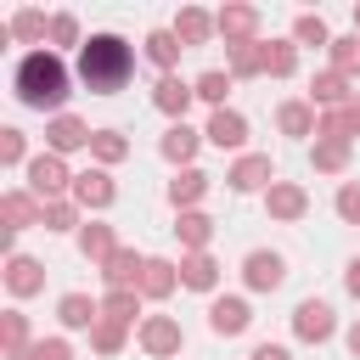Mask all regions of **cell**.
I'll use <instances>...</instances> for the list:
<instances>
[{
  "label": "cell",
  "instance_id": "6da1fadb",
  "mask_svg": "<svg viewBox=\"0 0 360 360\" xmlns=\"http://www.w3.org/2000/svg\"><path fill=\"white\" fill-rule=\"evenodd\" d=\"M11 96L34 112H68V96H73V73L62 62V51L39 45V51H22L17 68H11Z\"/></svg>",
  "mask_w": 360,
  "mask_h": 360
},
{
  "label": "cell",
  "instance_id": "7a4b0ae2",
  "mask_svg": "<svg viewBox=\"0 0 360 360\" xmlns=\"http://www.w3.org/2000/svg\"><path fill=\"white\" fill-rule=\"evenodd\" d=\"M135 73V45L124 34H90L79 45V84L90 96H118Z\"/></svg>",
  "mask_w": 360,
  "mask_h": 360
},
{
  "label": "cell",
  "instance_id": "3957f363",
  "mask_svg": "<svg viewBox=\"0 0 360 360\" xmlns=\"http://www.w3.org/2000/svg\"><path fill=\"white\" fill-rule=\"evenodd\" d=\"M22 174H28V191H34L39 202L73 197V169H68V158H56V152H34V163H28Z\"/></svg>",
  "mask_w": 360,
  "mask_h": 360
},
{
  "label": "cell",
  "instance_id": "277c9868",
  "mask_svg": "<svg viewBox=\"0 0 360 360\" xmlns=\"http://www.w3.org/2000/svg\"><path fill=\"white\" fill-rule=\"evenodd\" d=\"M292 338L298 343H332L338 338V309L326 298H298L292 309Z\"/></svg>",
  "mask_w": 360,
  "mask_h": 360
},
{
  "label": "cell",
  "instance_id": "5b68a950",
  "mask_svg": "<svg viewBox=\"0 0 360 360\" xmlns=\"http://www.w3.org/2000/svg\"><path fill=\"white\" fill-rule=\"evenodd\" d=\"M253 326V304L242 292H214L208 298V332L214 338H242Z\"/></svg>",
  "mask_w": 360,
  "mask_h": 360
},
{
  "label": "cell",
  "instance_id": "8992f818",
  "mask_svg": "<svg viewBox=\"0 0 360 360\" xmlns=\"http://www.w3.org/2000/svg\"><path fill=\"white\" fill-rule=\"evenodd\" d=\"M135 343H141L152 360H174V354L186 349V332H180L174 315H146V321L135 326Z\"/></svg>",
  "mask_w": 360,
  "mask_h": 360
},
{
  "label": "cell",
  "instance_id": "52a82bcc",
  "mask_svg": "<svg viewBox=\"0 0 360 360\" xmlns=\"http://www.w3.org/2000/svg\"><path fill=\"white\" fill-rule=\"evenodd\" d=\"M225 186H231L236 197H248V191H270V186H276V163H270V152H242V158L225 169Z\"/></svg>",
  "mask_w": 360,
  "mask_h": 360
},
{
  "label": "cell",
  "instance_id": "ba28073f",
  "mask_svg": "<svg viewBox=\"0 0 360 360\" xmlns=\"http://www.w3.org/2000/svg\"><path fill=\"white\" fill-rule=\"evenodd\" d=\"M90 141H96V129H90L84 118H73V112H56V118H45V152L68 158V152H90Z\"/></svg>",
  "mask_w": 360,
  "mask_h": 360
},
{
  "label": "cell",
  "instance_id": "9c48e42d",
  "mask_svg": "<svg viewBox=\"0 0 360 360\" xmlns=\"http://www.w3.org/2000/svg\"><path fill=\"white\" fill-rule=\"evenodd\" d=\"M73 202L79 208H112L118 202V180H112V169H101V163H90V169H79L73 174Z\"/></svg>",
  "mask_w": 360,
  "mask_h": 360
},
{
  "label": "cell",
  "instance_id": "30bf717a",
  "mask_svg": "<svg viewBox=\"0 0 360 360\" xmlns=\"http://www.w3.org/2000/svg\"><path fill=\"white\" fill-rule=\"evenodd\" d=\"M287 281V259L276 253V248H253L248 259H242V287L248 292H276Z\"/></svg>",
  "mask_w": 360,
  "mask_h": 360
},
{
  "label": "cell",
  "instance_id": "8fae6325",
  "mask_svg": "<svg viewBox=\"0 0 360 360\" xmlns=\"http://www.w3.org/2000/svg\"><path fill=\"white\" fill-rule=\"evenodd\" d=\"M259 22H264L259 6H219L214 11V28L225 45H259Z\"/></svg>",
  "mask_w": 360,
  "mask_h": 360
},
{
  "label": "cell",
  "instance_id": "7c38bea8",
  "mask_svg": "<svg viewBox=\"0 0 360 360\" xmlns=\"http://www.w3.org/2000/svg\"><path fill=\"white\" fill-rule=\"evenodd\" d=\"M191 101H197V84H191V79H180V73H163V79L152 84V107H158L169 124H186Z\"/></svg>",
  "mask_w": 360,
  "mask_h": 360
},
{
  "label": "cell",
  "instance_id": "4fadbf2b",
  "mask_svg": "<svg viewBox=\"0 0 360 360\" xmlns=\"http://www.w3.org/2000/svg\"><path fill=\"white\" fill-rule=\"evenodd\" d=\"M202 141H208V146H219V152H242V146H248V118H242L236 107H219V112H208Z\"/></svg>",
  "mask_w": 360,
  "mask_h": 360
},
{
  "label": "cell",
  "instance_id": "5bb4252c",
  "mask_svg": "<svg viewBox=\"0 0 360 360\" xmlns=\"http://www.w3.org/2000/svg\"><path fill=\"white\" fill-rule=\"evenodd\" d=\"M264 214L281 219V225H298V219L309 214V191H304L298 180H276V186L264 191Z\"/></svg>",
  "mask_w": 360,
  "mask_h": 360
},
{
  "label": "cell",
  "instance_id": "9a60e30c",
  "mask_svg": "<svg viewBox=\"0 0 360 360\" xmlns=\"http://www.w3.org/2000/svg\"><path fill=\"white\" fill-rule=\"evenodd\" d=\"M45 34H51V17L39 11V6H22V11H11L6 22H0V45H11V39H22V45H45Z\"/></svg>",
  "mask_w": 360,
  "mask_h": 360
},
{
  "label": "cell",
  "instance_id": "2e32d148",
  "mask_svg": "<svg viewBox=\"0 0 360 360\" xmlns=\"http://www.w3.org/2000/svg\"><path fill=\"white\" fill-rule=\"evenodd\" d=\"M0 219H6V231H28V225H45V202H39L28 186H11V191L0 197Z\"/></svg>",
  "mask_w": 360,
  "mask_h": 360
},
{
  "label": "cell",
  "instance_id": "e0dca14e",
  "mask_svg": "<svg viewBox=\"0 0 360 360\" xmlns=\"http://www.w3.org/2000/svg\"><path fill=\"white\" fill-rule=\"evenodd\" d=\"M197 146H202V129H191V124H169L163 141H158V152H163L174 169H197Z\"/></svg>",
  "mask_w": 360,
  "mask_h": 360
},
{
  "label": "cell",
  "instance_id": "ac0fdd59",
  "mask_svg": "<svg viewBox=\"0 0 360 360\" xmlns=\"http://www.w3.org/2000/svg\"><path fill=\"white\" fill-rule=\"evenodd\" d=\"M354 163V141H338V135H315L309 141V169L315 174H343Z\"/></svg>",
  "mask_w": 360,
  "mask_h": 360
},
{
  "label": "cell",
  "instance_id": "d6986e66",
  "mask_svg": "<svg viewBox=\"0 0 360 360\" xmlns=\"http://www.w3.org/2000/svg\"><path fill=\"white\" fill-rule=\"evenodd\" d=\"M141 270H146V253L118 248V253L101 264V281H107V292H124V287H135V292H141Z\"/></svg>",
  "mask_w": 360,
  "mask_h": 360
},
{
  "label": "cell",
  "instance_id": "ffe728a7",
  "mask_svg": "<svg viewBox=\"0 0 360 360\" xmlns=\"http://www.w3.org/2000/svg\"><path fill=\"white\" fill-rule=\"evenodd\" d=\"M56 321H62V332H90V326L101 321V298H90V292H62V298H56Z\"/></svg>",
  "mask_w": 360,
  "mask_h": 360
},
{
  "label": "cell",
  "instance_id": "44dd1931",
  "mask_svg": "<svg viewBox=\"0 0 360 360\" xmlns=\"http://www.w3.org/2000/svg\"><path fill=\"white\" fill-rule=\"evenodd\" d=\"M169 28H174V39H180L186 51H191V45H208V39L219 34V28H214V11H202V6H180Z\"/></svg>",
  "mask_w": 360,
  "mask_h": 360
},
{
  "label": "cell",
  "instance_id": "7402d4cb",
  "mask_svg": "<svg viewBox=\"0 0 360 360\" xmlns=\"http://www.w3.org/2000/svg\"><path fill=\"white\" fill-rule=\"evenodd\" d=\"M349 101H354V90H349L343 73L321 68V73L309 79V107H315V112H332V107H349Z\"/></svg>",
  "mask_w": 360,
  "mask_h": 360
},
{
  "label": "cell",
  "instance_id": "603a6c76",
  "mask_svg": "<svg viewBox=\"0 0 360 360\" xmlns=\"http://www.w3.org/2000/svg\"><path fill=\"white\" fill-rule=\"evenodd\" d=\"M315 124H321V112L309 107V96H292V101H281V107H276V129H281V135H292V141H309V135H315Z\"/></svg>",
  "mask_w": 360,
  "mask_h": 360
},
{
  "label": "cell",
  "instance_id": "cb8c5ba5",
  "mask_svg": "<svg viewBox=\"0 0 360 360\" xmlns=\"http://www.w3.org/2000/svg\"><path fill=\"white\" fill-rule=\"evenodd\" d=\"M6 287H11V298H34V292H45V264L28 259V253H11V259H6Z\"/></svg>",
  "mask_w": 360,
  "mask_h": 360
},
{
  "label": "cell",
  "instance_id": "d4e9b609",
  "mask_svg": "<svg viewBox=\"0 0 360 360\" xmlns=\"http://www.w3.org/2000/svg\"><path fill=\"white\" fill-rule=\"evenodd\" d=\"M180 287H191V292H219V259L214 253H180Z\"/></svg>",
  "mask_w": 360,
  "mask_h": 360
},
{
  "label": "cell",
  "instance_id": "484cf974",
  "mask_svg": "<svg viewBox=\"0 0 360 360\" xmlns=\"http://www.w3.org/2000/svg\"><path fill=\"white\" fill-rule=\"evenodd\" d=\"M208 174L202 169H174V180H169V202H174V214H186V208H197L202 197H208Z\"/></svg>",
  "mask_w": 360,
  "mask_h": 360
},
{
  "label": "cell",
  "instance_id": "4316f807",
  "mask_svg": "<svg viewBox=\"0 0 360 360\" xmlns=\"http://www.w3.org/2000/svg\"><path fill=\"white\" fill-rule=\"evenodd\" d=\"M174 236H180L186 253H208V242H214V219H208L202 208H186V214H174Z\"/></svg>",
  "mask_w": 360,
  "mask_h": 360
},
{
  "label": "cell",
  "instance_id": "83f0119b",
  "mask_svg": "<svg viewBox=\"0 0 360 360\" xmlns=\"http://www.w3.org/2000/svg\"><path fill=\"white\" fill-rule=\"evenodd\" d=\"M174 287H180V264H174V259L146 253V270H141V298H169Z\"/></svg>",
  "mask_w": 360,
  "mask_h": 360
},
{
  "label": "cell",
  "instance_id": "f1b7e54d",
  "mask_svg": "<svg viewBox=\"0 0 360 360\" xmlns=\"http://www.w3.org/2000/svg\"><path fill=\"white\" fill-rule=\"evenodd\" d=\"M79 253H84L90 264H107V259L118 253V236H112V225H101V219H84V225H79Z\"/></svg>",
  "mask_w": 360,
  "mask_h": 360
},
{
  "label": "cell",
  "instance_id": "f546056e",
  "mask_svg": "<svg viewBox=\"0 0 360 360\" xmlns=\"http://www.w3.org/2000/svg\"><path fill=\"white\" fill-rule=\"evenodd\" d=\"M141 45H146V62L158 68V79H163V73H174V62H180V51H186V45L174 39V28H152Z\"/></svg>",
  "mask_w": 360,
  "mask_h": 360
},
{
  "label": "cell",
  "instance_id": "4dcf8cb0",
  "mask_svg": "<svg viewBox=\"0 0 360 360\" xmlns=\"http://www.w3.org/2000/svg\"><path fill=\"white\" fill-rule=\"evenodd\" d=\"M264 51V79H292L298 73V45L292 39H259Z\"/></svg>",
  "mask_w": 360,
  "mask_h": 360
},
{
  "label": "cell",
  "instance_id": "1f68e13d",
  "mask_svg": "<svg viewBox=\"0 0 360 360\" xmlns=\"http://www.w3.org/2000/svg\"><path fill=\"white\" fill-rule=\"evenodd\" d=\"M292 45H315V51H332V28L321 11H298L292 17Z\"/></svg>",
  "mask_w": 360,
  "mask_h": 360
},
{
  "label": "cell",
  "instance_id": "d6a6232c",
  "mask_svg": "<svg viewBox=\"0 0 360 360\" xmlns=\"http://www.w3.org/2000/svg\"><path fill=\"white\" fill-rule=\"evenodd\" d=\"M225 73L231 79H259L264 73V51L259 45H225Z\"/></svg>",
  "mask_w": 360,
  "mask_h": 360
},
{
  "label": "cell",
  "instance_id": "836d02e7",
  "mask_svg": "<svg viewBox=\"0 0 360 360\" xmlns=\"http://www.w3.org/2000/svg\"><path fill=\"white\" fill-rule=\"evenodd\" d=\"M90 158H96L101 169L124 163V158H129V135H124V129H96V141H90Z\"/></svg>",
  "mask_w": 360,
  "mask_h": 360
},
{
  "label": "cell",
  "instance_id": "e575fe53",
  "mask_svg": "<svg viewBox=\"0 0 360 360\" xmlns=\"http://www.w3.org/2000/svg\"><path fill=\"white\" fill-rule=\"evenodd\" d=\"M28 343H34L28 315H22V309H6V315H0V349H6V360H11V354H22Z\"/></svg>",
  "mask_w": 360,
  "mask_h": 360
},
{
  "label": "cell",
  "instance_id": "d590c367",
  "mask_svg": "<svg viewBox=\"0 0 360 360\" xmlns=\"http://www.w3.org/2000/svg\"><path fill=\"white\" fill-rule=\"evenodd\" d=\"M191 84H197V101H208V107H214V112H219V107H225V96H231V84H236V79H231V73H225V68H208V73H197V79H191Z\"/></svg>",
  "mask_w": 360,
  "mask_h": 360
},
{
  "label": "cell",
  "instance_id": "8d00e7d4",
  "mask_svg": "<svg viewBox=\"0 0 360 360\" xmlns=\"http://www.w3.org/2000/svg\"><path fill=\"white\" fill-rule=\"evenodd\" d=\"M326 56H332V73H343L349 84L360 79V34H343V39H332V51H326Z\"/></svg>",
  "mask_w": 360,
  "mask_h": 360
},
{
  "label": "cell",
  "instance_id": "74e56055",
  "mask_svg": "<svg viewBox=\"0 0 360 360\" xmlns=\"http://www.w3.org/2000/svg\"><path fill=\"white\" fill-rule=\"evenodd\" d=\"M45 45H51V51H68V45L79 51V45H84L79 17H73V11H51V34H45Z\"/></svg>",
  "mask_w": 360,
  "mask_h": 360
},
{
  "label": "cell",
  "instance_id": "f35d334b",
  "mask_svg": "<svg viewBox=\"0 0 360 360\" xmlns=\"http://www.w3.org/2000/svg\"><path fill=\"white\" fill-rule=\"evenodd\" d=\"M101 315L135 326V315H141V292H135V287H124V292H101Z\"/></svg>",
  "mask_w": 360,
  "mask_h": 360
},
{
  "label": "cell",
  "instance_id": "ab89813d",
  "mask_svg": "<svg viewBox=\"0 0 360 360\" xmlns=\"http://www.w3.org/2000/svg\"><path fill=\"white\" fill-rule=\"evenodd\" d=\"M124 343H129V326H124V321H107V315H101V321L90 326V349H96V354H118Z\"/></svg>",
  "mask_w": 360,
  "mask_h": 360
},
{
  "label": "cell",
  "instance_id": "60d3db41",
  "mask_svg": "<svg viewBox=\"0 0 360 360\" xmlns=\"http://www.w3.org/2000/svg\"><path fill=\"white\" fill-rule=\"evenodd\" d=\"M0 163H6V169H28V163H34V158H28V135H22L17 124L0 129Z\"/></svg>",
  "mask_w": 360,
  "mask_h": 360
},
{
  "label": "cell",
  "instance_id": "b9f144b4",
  "mask_svg": "<svg viewBox=\"0 0 360 360\" xmlns=\"http://www.w3.org/2000/svg\"><path fill=\"white\" fill-rule=\"evenodd\" d=\"M11 360H73V343L68 338H34L22 354H11Z\"/></svg>",
  "mask_w": 360,
  "mask_h": 360
},
{
  "label": "cell",
  "instance_id": "7bdbcfd3",
  "mask_svg": "<svg viewBox=\"0 0 360 360\" xmlns=\"http://www.w3.org/2000/svg\"><path fill=\"white\" fill-rule=\"evenodd\" d=\"M45 231H79V202H73V197L45 202Z\"/></svg>",
  "mask_w": 360,
  "mask_h": 360
},
{
  "label": "cell",
  "instance_id": "ee69618b",
  "mask_svg": "<svg viewBox=\"0 0 360 360\" xmlns=\"http://www.w3.org/2000/svg\"><path fill=\"white\" fill-rule=\"evenodd\" d=\"M332 208H338V219H343V225H360V180H343V186H338V197H332Z\"/></svg>",
  "mask_w": 360,
  "mask_h": 360
},
{
  "label": "cell",
  "instance_id": "f6af8a7d",
  "mask_svg": "<svg viewBox=\"0 0 360 360\" xmlns=\"http://www.w3.org/2000/svg\"><path fill=\"white\" fill-rule=\"evenodd\" d=\"M248 360H292V349H287V343H253Z\"/></svg>",
  "mask_w": 360,
  "mask_h": 360
},
{
  "label": "cell",
  "instance_id": "bcb514c9",
  "mask_svg": "<svg viewBox=\"0 0 360 360\" xmlns=\"http://www.w3.org/2000/svg\"><path fill=\"white\" fill-rule=\"evenodd\" d=\"M343 292L360 304V259H349V264H343Z\"/></svg>",
  "mask_w": 360,
  "mask_h": 360
},
{
  "label": "cell",
  "instance_id": "7dc6e473",
  "mask_svg": "<svg viewBox=\"0 0 360 360\" xmlns=\"http://www.w3.org/2000/svg\"><path fill=\"white\" fill-rule=\"evenodd\" d=\"M343 343H349V354H354V360H360V321H354V326H349V332H343Z\"/></svg>",
  "mask_w": 360,
  "mask_h": 360
},
{
  "label": "cell",
  "instance_id": "c3c4849f",
  "mask_svg": "<svg viewBox=\"0 0 360 360\" xmlns=\"http://www.w3.org/2000/svg\"><path fill=\"white\" fill-rule=\"evenodd\" d=\"M354 34H360V6H354Z\"/></svg>",
  "mask_w": 360,
  "mask_h": 360
}]
</instances>
